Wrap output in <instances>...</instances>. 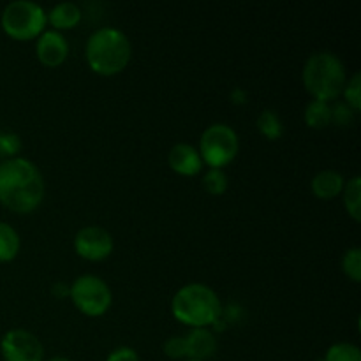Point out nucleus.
<instances>
[{
  "label": "nucleus",
  "instance_id": "nucleus-29",
  "mask_svg": "<svg viewBox=\"0 0 361 361\" xmlns=\"http://www.w3.org/2000/svg\"><path fill=\"white\" fill-rule=\"evenodd\" d=\"M44 361H73V360L66 358V356H53V358H49V360H44Z\"/></svg>",
  "mask_w": 361,
  "mask_h": 361
},
{
  "label": "nucleus",
  "instance_id": "nucleus-2",
  "mask_svg": "<svg viewBox=\"0 0 361 361\" xmlns=\"http://www.w3.org/2000/svg\"><path fill=\"white\" fill-rule=\"evenodd\" d=\"M133 44L120 28H97L88 37L85 46V59L88 67L99 76H116L129 66Z\"/></svg>",
  "mask_w": 361,
  "mask_h": 361
},
{
  "label": "nucleus",
  "instance_id": "nucleus-23",
  "mask_svg": "<svg viewBox=\"0 0 361 361\" xmlns=\"http://www.w3.org/2000/svg\"><path fill=\"white\" fill-rule=\"evenodd\" d=\"M21 148H23V143L18 134L0 130V159L7 161V159L20 157Z\"/></svg>",
  "mask_w": 361,
  "mask_h": 361
},
{
  "label": "nucleus",
  "instance_id": "nucleus-13",
  "mask_svg": "<svg viewBox=\"0 0 361 361\" xmlns=\"http://www.w3.org/2000/svg\"><path fill=\"white\" fill-rule=\"evenodd\" d=\"M344 176L338 171H335V169H323L317 175H314L312 182H310L312 194L317 200L323 201H331L341 196L342 190H344Z\"/></svg>",
  "mask_w": 361,
  "mask_h": 361
},
{
  "label": "nucleus",
  "instance_id": "nucleus-25",
  "mask_svg": "<svg viewBox=\"0 0 361 361\" xmlns=\"http://www.w3.org/2000/svg\"><path fill=\"white\" fill-rule=\"evenodd\" d=\"M356 113L345 102H335L331 106V123L338 127H349L355 122Z\"/></svg>",
  "mask_w": 361,
  "mask_h": 361
},
{
  "label": "nucleus",
  "instance_id": "nucleus-9",
  "mask_svg": "<svg viewBox=\"0 0 361 361\" xmlns=\"http://www.w3.org/2000/svg\"><path fill=\"white\" fill-rule=\"evenodd\" d=\"M74 250L87 261H104L111 256L115 242L108 229L102 226H85L74 235Z\"/></svg>",
  "mask_w": 361,
  "mask_h": 361
},
{
  "label": "nucleus",
  "instance_id": "nucleus-19",
  "mask_svg": "<svg viewBox=\"0 0 361 361\" xmlns=\"http://www.w3.org/2000/svg\"><path fill=\"white\" fill-rule=\"evenodd\" d=\"M323 361H361V351L351 342H337L328 348Z\"/></svg>",
  "mask_w": 361,
  "mask_h": 361
},
{
  "label": "nucleus",
  "instance_id": "nucleus-15",
  "mask_svg": "<svg viewBox=\"0 0 361 361\" xmlns=\"http://www.w3.org/2000/svg\"><path fill=\"white\" fill-rule=\"evenodd\" d=\"M21 249V238L16 229L0 221V263H11L16 259Z\"/></svg>",
  "mask_w": 361,
  "mask_h": 361
},
{
  "label": "nucleus",
  "instance_id": "nucleus-20",
  "mask_svg": "<svg viewBox=\"0 0 361 361\" xmlns=\"http://www.w3.org/2000/svg\"><path fill=\"white\" fill-rule=\"evenodd\" d=\"M229 178L224 173V169L210 168L203 175V189L212 196H222L228 190Z\"/></svg>",
  "mask_w": 361,
  "mask_h": 361
},
{
  "label": "nucleus",
  "instance_id": "nucleus-16",
  "mask_svg": "<svg viewBox=\"0 0 361 361\" xmlns=\"http://www.w3.org/2000/svg\"><path fill=\"white\" fill-rule=\"evenodd\" d=\"M305 123L314 130L326 129L331 123V104L323 101H310L305 108Z\"/></svg>",
  "mask_w": 361,
  "mask_h": 361
},
{
  "label": "nucleus",
  "instance_id": "nucleus-18",
  "mask_svg": "<svg viewBox=\"0 0 361 361\" xmlns=\"http://www.w3.org/2000/svg\"><path fill=\"white\" fill-rule=\"evenodd\" d=\"M342 201H344L345 212L353 221H361V178L358 175L349 178L342 190Z\"/></svg>",
  "mask_w": 361,
  "mask_h": 361
},
{
  "label": "nucleus",
  "instance_id": "nucleus-4",
  "mask_svg": "<svg viewBox=\"0 0 361 361\" xmlns=\"http://www.w3.org/2000/svg\"><path fill=\"white\" fill-rule=\"evenodd\" d=\"M302 81L314 101H337L348 83V71L341 56L331 51H316L303 66Z\"/></svg>",
  "mask_w": 361,
  "mask_h": 361
},
{
  "label": "nucleus",
  "instance_id": "nucleus-17",
  "mask_svg": "<svg viewBox=\"0 0 361 361\" xmlns=\"http://www.w3.org/2000/svg\"><path fill=\"white\" fill-rule=\"evenodd\" d=\"M256 127L261 136L270 141H277L284 136V122L274 109H263L256 120Z\"/></svg>",
  "mask_w": 361,
  "mask_h": 361
},
{
  "label": "nucleus",
  "instance_id": "nucleus-10",
  "mask_svg": "<svg viewBox=\"0 0 361 361\" xmlns=\"http://www.w3.org/2000/svg\"><path fill=\"white\" fill-rule=\"evenodd\" d=\"M37 60L46 67H59L69 56V42L62 32L44 30L35 42Z\"/></svg>",
  "mask_w": 361,
  "mask_h": 361
},
{
  "label": "nucleus",
  "instance_id": "nucleus-26",
  "mask_svg": "<svg viewBox=\"0 0 361 361\" xmlns=\"http://www.w3.org/2000/svg\"><path fill=\"white\" fill-rule=\"evenodd\" d=\"M106 361H140V355L136 353V349L129 348V345H120L109 353Z\"/></svg>",
  "mask_w": 361,
  "mask_h": 361
},
{
  "label": "nucleus",
  "instance_id": "nucleus-21",
  "mask_svg": "<svg viewBox=\"0 0 361 361\" xmlns=\"http://www.w3.org/2000/svg\"><path fill=\"white\" fill-rule=\"evenodd\" d=\"M342 271H344L345 277L349 281H353L355 284H358L361 281V249L360 247H351L344 252L342 256Z\"/></svg>",
  "mask_w": 361,
  "mask_h": 361
},
{
  "label": "nucleus",
  "instance_id": "nucleus-27",
  "mask_svg": "<svg viewBox=\"0 0 361 361\" xmlns=\"http://www.w3.org/2000/svg\"><path fill=\"white\" fill-rule=\"evenodd\" d=\"M231 102L235 106H243L247 101H249V95H247V92L243 90V88H235V90H231Z\"/></svg>",
  "mask_w": 361,
  "mask_h": 361
},
{
  "label": "nucleus",
  "instance_id": "nucleus-28",
  "mask_svg": "<svg viewBox=\"0 0 361 361\" xmlns=\"http://www.w3.org/2000/svg\"><path fill=\"white\" fill-rule=\"evenodd\" d=\"M51 293L56 296V298H63V296H69V288L62 284V282H56L51 288Z\"/></svg>",
  "mask_w": 361,
  "mask_h": 361
},
{
  "label": "nucleus",
  "instance_id": "nucleus-14",
  "mask_svg": "<svg viewBox=\"0 0 361 361\" xmlns=\"http://www.w3.org/2000/svg\"><path fill=\"white\" fill-rule=\"evenodd\" d=\"M46 21L51 25V30L63 32L71 30L81 21V9L74 2H60L46 13Z\"/></svg>",
  "mask_w": 361,
  "mask_h": 361
},
{
  "label": "nucleus",
  "instance_id": "nucleus-5",
  "mask_svg": "<svg viewBox=\"0 0 361 361\" xmlns=\"http://www.w3.org/2000/svg\"><path fill=\"white\" fill-rule=\"evenodd\" d=\"M46 25V11L32 0H14L7 4L0 16V27L14 41L37 39Z\"/></svg>",
  "mask_w": 361,
  "mask_h": 361
},
{
  "label": "nucleus",
  "instance_id": "nucleus-7",
  "mask_svg": "<svg viewBox=\"0 0 361 361\" xmlns=\"http://www.w3.org/2000/svg\"><path fill=\"white\" fill-rule=\"evenodd\" d=\"M69 298L81 314L101 317L111 309L113 293L104 279L97 275H80L69 288Z\"/></svg>",
  "mask_w": 361,
  "mask_h": 361
},
{
  "label": "nucleus",
  "instance_id": "nucleus-12",
  "mask_svg": "<svg viewBox=\"0 0 361 361\" xmlns=\"http://www.w3.org/2000/svg\"><path fill=\"white\" fill-rule=\"evenodd\" d=\"M187 360L207 361L214 358L219 349V341L215 334L208 328H194L185 335Z\"/></svg>",
  "mask_w": 361,
  "mask_h": 361
},
{
  "label": "nucleus",
  "instance_id": "nucleus-6",
  "mask_svg": "<svg viewBox=\"0 0 361 361\" xmlns=\"http://www.w3.org/2000/svg\"><path fill=\"white\" fill-rule=\"evenodd\" d=\"M240 140L236 130L228 123H212L200 137V152L203 164L214 169H224L236 159Z\"/></svg>",
  "mask_w": 361,
  "mask_h": 361
},
{
  "label": "nucleus",
  "instance_id": "nucleus-30",
  "mask_svg": "<svg viewBox=\"0 0 361 361\" xmlns=\"http://www.w3.org/2000/svg\"><path fill=\"white\" fill-rule=\"evenodd\" d=\"M187 361H197V360H187Z\"/></svg>",
  "mask_w": 361,
  "mask_h": 361
},
{
  "label": "nucleus",
  "instance_id": "nucleus-3",
  "mask_svg": "<svg viewBox=\"0 0 361 361\" xmlns=\"http://www.w3.org/2000/svg\"><path fill=\"white\" fill-rule=\"evenodd\" d=\"M222 303L217 293L207 284L190 282L175 293L171 300V314L178 323L194 328L214 326L222 316Z\"/></svg>",
  "mask_w": 361,
  "mask_h": 361
},
{
  "label": "nucleus",
  "instance_id": "nucleus-22",
  "mask_svg": "<svg viewBox=\"0 0 361 361\" xmlns=\"http://www.w3.org/2000/svg\"><path fill=\"white\" fill-rule=\"evenodd\" d=\"M344 102L353 109L355 113H358L361 109V74L355 73L345 83L344 92Z\"/></svg>",
  "mask_w": 361,
  "mask_h": 361
},
{
  "label": "nucleus",
  "instance_id": "nucleus-1",
  "mask_svg": "<svg viewBox=\"0 0 361 361\" xmlns=\"http://www.w3.org/2000/svg\"><path fill=\"white\" fill-rule=\"evenodd\" d=\"M42 173L30 159L14 157L0 164V203L14 214L27 215L44 200Z\"/></svg>",
  "mask_w": 361,
  "mask_h": 361
},
{
  "label": "nucleus",
  "instance_id": "nucleus-11",
  "mask_svg": "<svg viewBox=\"0 0 361 361\" xmlns=\"http://www.w3.org/2000/svg\"><path fill=\"white\" fill-rule=\"evenodd\" d=\"M168 164L180 176L200 175L204 166L197 148L189 143H176L168 154Z\"/></svg>",
  "mask_w": 361,
  "mask_h": 361
},
{
  "label": "nucleus",
  "instance_id": "nucleus-24",
  "mask_svg": "<svg viewBox=\"0 0 361 361\" xmlns=\"http://www.w3.org/2000/svg\"><path fill=\"white\" fill-rule=\"evenodd\" d=\"M162 351H164V355L168 356L169 360L187 358L185 337H178V335H175V337H169L168 341L164 342V345H162Z\"/></svg>",
  "mask_w": 361,
  "mask_h": 361
},
{
  "label": "nucleus",
  "instance_id": "nucleus-8",
  "mask_svg": "<svg viewBox=\"0 0 361 361\" xmlns=\"http://www.w3.org/2000/svg\"><path fill=\"white\" fill-rule=\"evenodd\" d=\"M4 361H44V345L37 335L23 328H14L4 334L0 341Z\"/></svg>",
  "mask_w": 361,
  "mask_h": 361
}]
</instances>
